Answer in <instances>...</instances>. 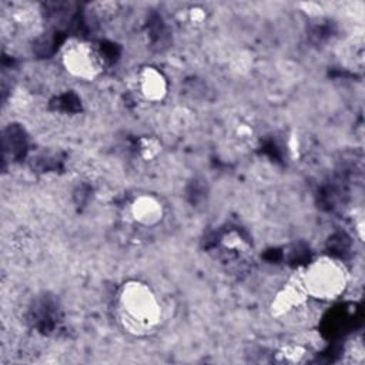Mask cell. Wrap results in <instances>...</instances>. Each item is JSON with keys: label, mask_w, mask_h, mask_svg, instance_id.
<instances>
[{"label": "cell", "mask_w": 365, "mask_h": 365, "mask_svg": "<svg viewBox=\"0 0 365 365\" xmlns=\"http://www.w3.org/2000/svg\"><path fill=\"white\" fill-rule=\"evenodd\" d=\"M135 91L150 103H160L168 93V81L161 70L144 66L135 76Z\"/></svg>", "instance_id": "5"}, {"label": "cell", "mask_w": 365, "mask_h": 365, "mask_svg": "<svg viewBox=\"0 0 365 365\" xmlns=\"http://www.w3.org/2000/svg\"><path fill=\"white\" fill-rule=\"evenodd\" d=\"M137 150L144 161H151L155 160L161 153V143L154 137H141L138 140Z\"/></svg>", "instance_id": "9"}, {"label": "cell", "mask_w": 365, "mask_h": 365, "mask_svg": "<svg viewBox=\"0 0 365 365\" xmlns=\"http://www.w3.org/2000/svg\"><path fill=\"white\" fill-rule=\"evenodd\" d=\"M60 61L71 77L84 81H93L104 71L101 50L84 38L67 40L60 50Z\"/></svg>", "instance_id": "3"}, {"label": "cell", "mask_w": 365, "mask_h": 365, "mask_svg": "<svg viewBox=\"0 0 365 365\" xmlns=\"http://www.w3.org/2000/svg\"><path fill=\"white\" fill-rule=\"evenodd\" d=\"M117 314L125 331L143 336L158 328L163 318V307L148 284L131 279L124 282L118 291Z\"/></svg>", "instance_id": "1"}, {"label": "cell", "mask_w": 365, "mask_h": 365, "mask_svg": "<svg viewBox=\"0 0 365 365\" xmlns=\"http://www.w3.org/2000/svg\"><path fill=\"white\" fill-rule=\"evenodd\" d=\"M175 21L185 30H198L202 29L211 17V11L200 3L182 4L174 14Z\"/></svg>", "instance_id": "6"}, {"label": "cell", "mask_w": 365, "mask_h": 365, "mask_svg": "<svg viewBox=\"0 0 365 365\" xmlns=\"http://www.w3.org/2000/svg\"><path fill=\"white\" fill-rule=\"evenodd\" d=\"M228 128V135L230 140L235 144H240L241 147L244 145H250L255 141V128L254 125L247 121V120H241V118H235L232 120Z\"/></svg>", "instance_id": "7"}, {"label": "cell", "mask_w": 365, "mask_h": 365, "mask_svg": "<svg viewBox=\"0 0 365 365\" xmlns=\"http://www.w3.org/2000/svg\"><path fill=\"white\" fill-rule=\"evenodd\" d=\"M299 282L307 297L319 301L339 298L348 287V271L345 265L332 257H321L305 267Z\"/></svg>", "instance_id": "2"}, {"label": "cell", "mask_w": 365, "mask_h": 365, "mask_svg": "<svg viewBox=\"0 0 365 365\" xmlns=\"http://www.w3.org/2000/svg\"><path fill=\"white\" fill-rule=\"evenodd\" d=\"M307 356H308L307 349L297 344L285 345L277 352V361L285 362V364H299L305 361Z\"/></svg>", "instance_id": "8"}, {"label": "cell", "mask_w": 365, "mask_h": 365, "mask_svg": "<svg viewBox=\"0 0 365 365\" xmlns=\"http://www.w3.org/2000/svg\"><path fill=\"white\" fill-rule=\"evenodd\" d=\"M125 214L133 224L141 228H154L164 220L165 207L155 194L141 192L128 201Z\"/></svg>", "instance_id": "4"}]
</instances>
